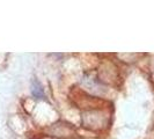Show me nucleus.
<instances>
[{"instance_id": "1", "label": "nucleus", "mask_w": 154, "mask_h": 139, "mask_svg": "<svg viewBox=\"0 0 154 139\" xmlns=\"http://www.w3.org/2000/svg\"><path fill=\"white\" fill-rule=\"evenodd\" d=\"M31 94L37 97V99H42L44 97V89H43V86L41 85L38 80H32L31 82Z\"/></svg>"}]
</instances>
